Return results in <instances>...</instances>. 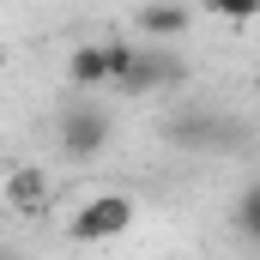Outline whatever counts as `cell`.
Returning a JSON list of instances; mask_svg holds the SVG:
<instances>
[{"label":"cell","mask_w":260,"mask_h":260,"mask_svg":"<svg viewBox=\"0 0 260 260\" xmlns=\"http://www.w3.org/2000/svg\"><path fill=\"white\" fill-rule=\"evenodd\" d=\"M133 218H139L133 194H91L73 218H67V236H73V242H109V236L133 230Z\"/></svg>","instance_id":"6da1fadb"},{"label":"cell","mask_w":260,"mask_h":260,"mask_svg":"<svg viewBox=\"0 0 260 260\" xmlns=\"http://www.w3.org/2000/svg\"><path fill=\"white\" fill-rule=\"evenodd\" d=\"M127 61H133V43H79L67 55V79L79 91H103V85H121Z\"/></svg>","instance_id":"7a4b0ae2"},{"label":"cell","mask_w":260,"mask_h":260,"mask_svg":"<svg viewBox=\"0 0 260 260\" xmlns=\"http://www.w3.org/2000/svg\"><path fill=\"white\" fill-rule=\"evenodd\" d=\"M109 115L97 109V103H73V109H61V121H55V139H61L67 157H97L103 145H109Z\"/></svg>","instance_id":"3957f363"},{"label":"cell","mask_w":260,"mask_h":260,"mask_svg":"<svg viewBox=\"0 0 260 260\" xmlns=\"http://www.w3.org/2000/svg\"><path fill=\"white\" fill-rule=\"evenodd\" d=\"M170 139H176L182 151H224V145H236V127H230V115H218V109H182V115L170 121Z\"/></svg>","instance_id":"277c9868"},{"label":"cell","mask_w":260,"mask_h":260,"mask_svg":"<svg viewBox=\"0 0 260 260\" xmlns=\"http://www.w3.org/2000/svg\"><path fill=\"white\" fill-rule=\"evenodd\" d=\"M164 85H182V61L170 55V49H133L127 73H121V85L115 91H127V97H145V91H164Z\"/></svg>","instance_id":"5b68a950"},{"label":"cell","mask_w":260,"mask_h":260,"mask_svg":"<svg viewBox=\"0 0 260 260\" xmlns=\"http://www.w3.org/2000/svg\"><path fill=\"white\" fill-rule=\"evenodd\" d=\"M133 24H139L145 43H170V37H182V30L194 24V12H188L182 0H145V6L133 12Z\"/></svg>","instance_id":"8992f818"},{"label":"cell","mask_w":260,"mask_h":260,"mask_svg":"<svg viewBox=\"0 0 260 260\" xmlns=\"http://www.w3.org/2000/svg\"><path fill=\"white\" fill-rule=\"evenodd\" d=\"M230 224H236V236H248V242H260V182H254V188H242V200H236V212H230Z\"/></svg>","instance_id":"52a82bcc"},{"label":"cell","mask_w":260,"mask_h":260,"mask_svg":"<svg viewBox=\"0 0 260 260\" xmlns=\"http://www.w3.org/2000/svg\"><path fill=\"white\" fill-rule=\"evenodd\" d=\"M212 18H224V24H248V18H260V0H200Z\"/></svg>","instance_id":"ba28073f"},{"label":"cell","mask_w":260,"mask_h":260,"mask_svg":"<svg viewBox=\"0 0 260 260\" xmlns=\"http://www.w3.org/2000/svg\"><path fill=\"white\" fill-rule=\"evenodd\" d=\"M0 260H18V254H0Z\"/></svg>","instance_id":"9c48e42d"}]
</instances>
